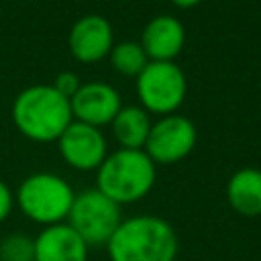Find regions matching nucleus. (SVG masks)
I'll return each mask as SVG.
<instances>
[{
	"label": "nucleus",
	"instance_id": "nucleus-1",
	"mask_svg": "<svg viewBox=\"0 0 261 261\" xmlns=\"http://www.w3.org/2000/svg\"><path fill=\"white\" fill-rule=\"evenodd\" d=\"M110 261H175L179 243L173 226L155 214L122 218L106 243Z\"/></svg>",
	"mask_w": 261,
	"mask_h": 261
},
{
	"label": "nucleus",
	"instance_id": "nucleus-2",
	"mask_svg": "<svg viewBox=\"0 0 261 261\" xmlns=\"http://www.w3.org/2000/svg\"><path fill=\"white\" fill-rule=\"evenodd\" d=\"M14 126L31 141L51 143L73 120L71 104L51 84L29 86L12 102Z\"/></svg>",
	"mask_w": 261,
	"mask_h": 261
},
{
	"label": "nucleus",
	"instance_id": "nucleus-3",
	"mask_svg": "<svg viewBox=\"0 0 261 261\" xmlns=\"http://www.w3.org/2000/svg\"><path fill=\"white\" fill-rule=\"evenodd\" d=\"M157 169L143 149H118L108 153L96 169V190L118 206L143 200L155 186Z\"/></svg>",
	"mask_w": 261,
	"mask_h": 261
},
{
	"label": "nucleus",
	"instance_id": "nucleus-4",
	"mask_svg": "<svg viewBox=\"0 0 261 261\" xmlns=\"http://www.w3.org/2000/svg\"><path fill=\"white\" fill-rule=\"evenodd\" d=\"M75 192L67 179L51 171L27 175L14 192V206L35 224L51 226L65 222L73 204Z\"/></svg>",
	"mask_w": 261,
	"mask_h": 261
},
{
	"label": "nucleus",
	"instance_id": "nucleus-5",
	"mask_svg": "<svg viewBox=\"0 0 261 261\" xmlns=\"http://www.w3.org/2000/svg\"><path fill=\"white\" fill-rule=\"evenodd\" d=\"M65 222L86 241L88 247H106L122 222V214L116 202H112L100 190L90 188L75 194Z\"/></svg>",
	"mask_w": 261,
	"mask_h": 261
},
{
	"label": "nucleus",
	"instance_id": "nucleus-6",
	"mask_svg": "<svg viewBox=\"0 0 261 261\" xmlns=\"http://www.w3.org/2000/svg\"><path fill=\"white\" fill-rule=\"evenodd\" d=\"M188 92V80L173 61H149L137 75V94L145 110L155 114H173Z\"/></svg>",
	"mask_w": 261,
	"mask_h": 261
},
{
	"label": "nucleus",
	"instance_id": "nucleus-7",
	"mask_svg": "<svg viewBox=\"0 0 261 261\" xmlns=\"http://www.w3.org/2000/svg\"><path fill=\"white\" fill-rule=\"evenodd\" d=\"M196 139L198 133L190 118L181 114H165L151 124L143 151L151 157L155 165H169L188 157L196 147Z\"/></svg>",
	"mask_w": 261,
	"mask_h": 261
},
{
	"label": "nucleus",
	"instance_id": "nucleus-8",
	"mask_svg": "<svg viewBox=\"0 0 261 261\" xmlns=\"http://www.w3.org/2000/svg\"><path fill=\"white\" fill-rule=\"evenodd\" d=\"M63 161L77 171H92L102 165L108 155L106 137L98 126L71 120L57 139Z\"/></svg>",
	"mask_w": 261,
	"mask_h": 261
},
{
	"label": "nucleus",
	"instance_id": "nucleus-9",
	"mask_svg": "<svg viewBox=\"0 0 261 261\" xmlns=\"http://www.w3.org/2000/svg\"><path fill=\"white\" fill-rule=\"evenodd\" d=\"M73 120L92 124V126H104L110 124L112 118L122 108L118 92L106 84V82H88L82 84L80 90L69 100Z\"/></svg>",
	"mask_w": 261,
	"mask_h": 261
},
{
	"label": "nucleus",
	"instance_id": "nucleus-10",
	"mask_svg": "<svg viewBox=\"0 0 261 261\" xmlns=\"http://www.w3.org/2000/svg\"><path fill=\"white\" fill-rule=\"evenodd\" d=\"M114 45V33L110 22L100 14H86L77 18L69 31L67 47L77 61H100L110 53Z\"/></svg>",
	"mask_w": 261,
	"mask_h": 261
},
{
	"label": "nucleus",
	"instance_id": "nucleus-11",
	"mask_svg": "<svg viewBox=\"0 0 261 261\" xmlns=\"http://www.w3.org/2000/svg\"><path fill=\"white\" fill-rule=\"evenodd\" d=\"M35 239V261H88L90 247L67 224H51L39 230Z\"/></svg>",
	"mask_w": 261,
	"mask_h": 261
},
{
	"label": "nucleus",
	"instance_id": "nucleus-12",
	"mask_svg": "<svg viewBox=\"0 0 261 261\" xmlns=\"http://www.w3.org/2000/svg\"><path fill=\"white\" fill-rule=\"evenodd\" d=\"M186 43L184 24L169 16L159 14L151 18L141 35V47L145 49L149 61H173Z\"/></svg>",
	"mask_w": 261,
	"mask_h": 261
},
{
	"label": "nucleus",
	"instance_id": "nucleus-13",
	"mask_svg": "<svg viewBox=\"0 0 261 261\" xmlns=\"http://www.w3.org/2000/svg\"><path fill=\"white\" fill-rule=\"evenodd\" d=\"M226 200L237 214L259 216L261 214V169L257 167L237 169L228 177Z\"/></svg>",
	"mask_w": 261,
	"mask_h": 261
},
{
	"label": "nucleus",
	"instance_id": "nucleus-14",
	"mask_svg": "<svg viewBox=\"0 0 261 261\" xmlns=\"http://www.w3.org/2000/svg\"><path fill=\"white\" fill-rule=\"evenodd\" d=\"M110 124L120 149H143L153 122L145 108L122 106Z\"/></svg>",
	"mask_w": 261,
	"mask_h": 261
},
{
	"label": "nucleus",
	"instance_id": "nucleus-15",
	"mask_svg": "<svg viewBox=\"0 0 261 261\" xmlns=\"http://www.w3.org/2000/svg\"><path fill=\"white\" fill-rule=\"evenodd\" d=\"M108 55H110L112 67L118 73H124V75H139L145 69V65L149 63V57H147L145 49L137 41L116 43V45H112Z\"/></svg>",
	"mask_w": 261,
	"mask_h": 261
},
{
	"label": "nucleus",
	"instance_id": "nucleus-16",
	"mask_svg": "<svg viewBox=\"0 0 261 261\" xmlns=\"http://www.w3.org/2000/svg\"><path fill=\"white\" fill-rule=\"evenodd\" d=\"M0 261H35V239L10 232L0 241Z\"/></svg>",
	"mask_w": 261,
	"mask_h": 261
},
{
	"label": "nucleus",
	"instance_id": "nucleus-17",
	"mask_svg": "<svg viewBox=\"0 0 261 261\" xmlns=\"http://www.w3.org/2000/svg\"><path fill=\"white\" fill-rule=\"evenodd\" d=\"M51 86H53L61 96H65L67 100H71L73 94L80 90L82 82H80V77H77L73 71H61V73H57V77L53 80Z\"/></svg>",
	"mask_w": 261,
	"mask_h": 261
},
{
	"label": "nucleus",
	"instance_id": "nucleus-18",
	"mask_svg": "<svg viewBox=\"0 0 261 261\" xmlns=\"http://www.w3.org/2000/svg\"><path fill=\"white\" fill-rule=\"evenodd\" d=\"M14 208V192L0 179V222H4Z\"/></svg>",
	"mask_w": 261,
	"mask_h": 261
},
{
	"label": "nucleus",
	"instance_id": "nucleus-19",
	"mask_svg": "<svg viewBox=\"0 0 261 261\" xmlns=\"http://www.w3.org/2000/svg\"><path fill=\"white\" fill-rule=\"evenodd\" d=\"M173 4H177V6H181V8H190V6H196V4H200L202 0H171Z\"/></svg>",
	"mask_w": 261,
	"mask_h": 261
}]
</instances>
